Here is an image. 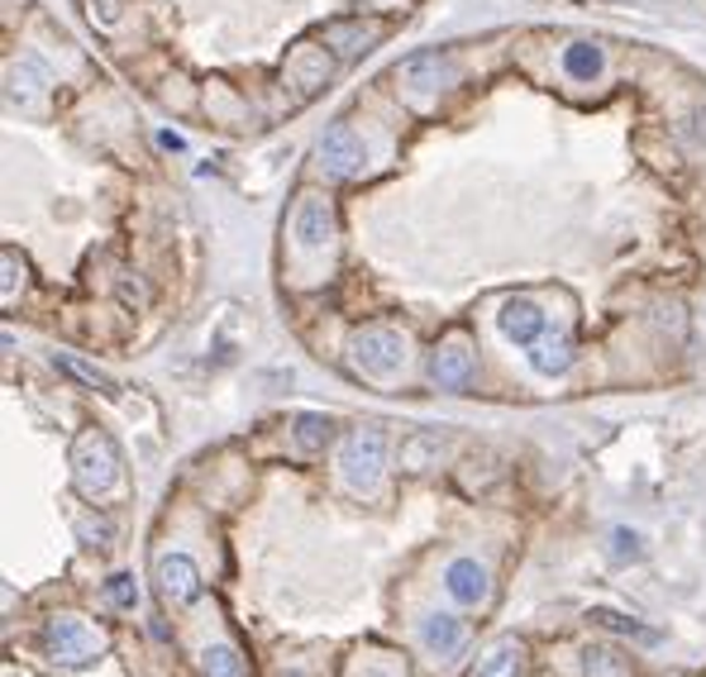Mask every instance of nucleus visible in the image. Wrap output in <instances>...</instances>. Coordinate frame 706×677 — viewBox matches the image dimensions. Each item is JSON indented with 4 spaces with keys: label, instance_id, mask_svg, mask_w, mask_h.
<instances>
[{
    "label": "nucleus",
    "instance_id": "f8f14e48",
    "mask_svg": "<svg viewBox=\"0 0 706 677\" xmlns=\"http://www.w3.org/2000/svg\"><path fill=\"white\" fill-rule=\"evenodd\" d=\"M397 77L415 91H445L453 81V63L445 53H411L406 63L397 67Z\"/></svg>",
    "mask_w": 706,
    "mask_h": 677
},
{
    "label": "nucleus",
    "instance_id": "0eeeda50",
    "mask_svg": "<svg viewBox=\"0 0 706 677\" xmlns=\"http://www.w3.org/2000/svg\"><path fill=\"white\" fill-rule=\"evenodd\" d=\"M153 587H158V597L167 601V606H191V601L201 597V567L196 559H187V553H167V559H158V567H153Z\"/></svg>",
    "mask_w": 706,
    "mask_h": 677
},
{
    "label": "nucleus",
    "instance_id": "5701e85b",
    "mask_svg": "<svg viewBox=\"0 0 706 677\" xmlns=\"http://www.w3.org/2000/svg\"><path fill=\"white\" fill-rule=\"evenodd\" d=\"M111 535H115L111 520H77V539L87 549H111Z\"/></svg>",
    "mask_w": 706,
    "mask_h": 677
},
{
    "label": "nucleus",
    "instance_id": "c756f323",
    "mask_svg": "<svg viewBox=\"0 0 706 677\" xmlns=\"http://www.w3.org/2000/svg\"><path fill=\"white\" fill-rule=\"evenodd\" d=\"M282 677H301V673H282Z\"/></svg>",
    "mask_w": 706,
    "mask_h": 677
},
{
    "label": "nucleus",
    "instance_id": "aec40b11",
    "mask_svg": "<svg viewBox=\"0 0 706 677\" xmlns=\"http://www.w3.org/2000/svg\"><path fill=\"white\" fill-rule=\"evenodd\" d=\"M53 362H57V368H63V372H72V378H77V382H87V386H95V392H105V396H111V392H115V382H111V378H105V372H101V368H91V362H81V358H72V354H57Z\"/></svg>",
    "mask_w": 706,
    "mask_h": 677
},
{
    "label": "nucleus",
    "instance_id": "4be33fe9",
    "mask_svg": "<svg viewBox=\"0 0 706 677\" xmlns=\"http://www.w3.org/2000/svg\"><path fill=\"white\" fill-rule=\"evenodd\" d=\"M0 263H5V282H0V301L10 306V301H15V292L24 286V263H20V253H15V248L0 253Z\"/></svg>",
    "mask_w": 706,
    "mask_h": 677
},
{
    "label": "nucleus",
    "instance_id": "20e7f679",
    "mask_svg": "<svg viewBox=\"0 0 706 677\" xmlns=\"http://www.w3.org/2000/svg\"><path fill=\"white\" fill-rule=\"evenodd\" d=\"M349 368L363 372V378H397L406 368V334L391 330V324H368L349 338Z\"/></svg>",
    "mask_w": 706,
    "mask_h": 677
},
{
    "label": "nucleus",
    "instance_id": "4468645a",
    "mask_svg": "<svg viewBox=\"0 0 706 677\" xmlns=\"http://www.w3.org/2000/svg\"><path fill=\"white\" fill-rule=\"evenodd\" d=\"M292 234H296V244H301V248H325L330 234H334V210H330V201H325V196L301 201Z\"/></svg>",
    "mask_w": 706,
    "mask_h": 677
},
{
    "label": "nucleus",
    "instance_id": "a878e982",
    "mask_svg": "<svg viewBox=\"0 0 706 677\" xmlns=\"http://www.w3.org/2000/svg\"><path fill=\"white\" fill-rule=\"evenodd\" d=\"M612 559L626 563V559H644V539L636 529H612Z\"/></svg>",
    "mask_w": 706,
    "mask_h": 677
},
{
    "label": "nucleus",
    "instance_id": "dca6fc26",
    "mask_svg": "<svg viewBox=\"0 0 706 677\" xmlns=\"http://www.w3.org/2000/svg\"><path fill=\"white\" fill-rule=\"evenodd\" d=\"M292 439H296V449L301 454H325V444L334 439V420L320 416V410H306V416H296Z\"/></svg>",
    "mask_w": 706,
    "mask_h": 677
},
{
    "label": "nucleus",
    "instance_id": "412c9836",
    "mask_svg": "<svg viewBox=\"0 0 706 677\" xmlns=\"http://www.w3.org/2000/svg\"><path fill=\"white\" fill-rule=\"evenodd\" d=\"M582 677H626V668H620V659L612 649L592 644V649H582Z\"/></svg>",
    "mask_w": 706,
    "mask_h": 677
},
{
    "label": "nucleus",
    "instance_id": "9d476101",
    "mask_svg": "<svg viewBox=\"0 0 706 677\" xmlns=\"http://www.w3.org/2000/svg\"><path fill=\"white\" fill-rule=\"evenodd\" d=\"M445 591L459 606H483L487 591H492V577H487V567L477 559H453L445 567Z\"/></svg>",
    "mask_w": 706,
    "mask_h": 677
},
{
    "label": "nucleus",
    "instance_id": "f3484780",
    "mask_svg": "<svg viewBox=\"0 0 706 677\" xmlns=\"http://www.w3.org/2000/svg\"><path fill=\"white\" fill-rule=\"evenodd\" d=\"M588 621H592V625H602V630H612V635L644 639V644H654V639H659V630H650V625H640L636 615H620V611H612V606H592V611H588Z\"/></svg>",
    "mask_w": 706,
    "mask_h": 677
},
{
    "label": "nucleus",
    "instance_id": "7ed1b4c3",
    "mask_svg": "<svg viewBox=\"0 0 706 677\" xmlns=\"http://www.w3.org/2000/svg\"><path fill=\"white\" fill-rule=\"evenodd\" d=\"M43 654L57 668H91L105 654V635L81 621V615H53L43 625Z\"/></svg>",
    "mask_w": 706,
    "mask_h": 677
},
{
    "label": "nucleus",
    "instance_id": "1a4fd4ad",
    "mask_svg": "<svg viewBox=\"0 0 706 677\" xmlns=\"http://www.w3.org/2000/svg\"><path fill=\"white\" fill-rule=\"evenodd\" d=\"M497 324H501V334H506L516 348H530L535 338L549 330V324H544V310L535 306L530 296H511L506 306L497 310Z\"/></svg>",
    "mask_w": 706,
    "mask_h": 677
},
{
    "label": "nucleus",
    "instance_id": "c85d7f7f",
    "mask_svg": "<svg viewBox=\"0 0 706 677\" xmlns=\"http://www.w3.org/2000/svg\"><path fill=\"white\" fill-rule=\"evenodd\" d=\"M158 143H163V149H187L182 135H172V129H167V135H158Z\"/></svg>",
    "mask_w": 706,
    "mask_h": 677
},
{
    "label": "nucleus",
    "instance_id": "423d86ee",
    "mask_svg": "<svg viewBox=\"0 0 706 677\" xmlns=\"http://www.w3.org/2000/svg\"><path fill=\"white\" fill-rule=\"evenodd\" d=\"M320 167H325V173L330 177H358V173H363V158H368V153H363V139H358L354 135V125H344V119H334V125L325 129V135H320Z\"/></svg>",
    "mask_w": 706,
    "mask_h": 677
},
{
    "label": "nucleus",
    "instance_id": "a211bd4d",
    "mask_svg": "<svg viewBox=\"0 0 706 677\" xmlns=\"http://www.w3.org/2000/svg\"><path fill=\"white\" fill-rule=\"evenodd\" d=\"M201 673L206 677H248L244 673V654H239L234 644H224V639L201 649Z\"/></svg>",
    "mask_w": 706,
    "mask_h": 677
},
{
    "label": "nucleus",
    "instance_id": "f03ea898",
    "mask_svg": "<svg viewBox=\"0 0 706 677\" xmlns=\"http://www.w3.org/2000/svg\"><path fill=\"white\" fill-rule=\"evenodd\" d=\"M382 468H387V430L382 425H358L339 444V477L358 497H373L382 487Z\"/></svg>",
    "mask_w": 706,
    "mask_h": 677
},
{
    "label": "nucleus",
    "instance_id": "ddd939ff",
    "mask_svg": "<svg viewBox=\"0 0 706 677\" xmlns=\"http://www.w3.org/2000/svg\"><path fill=\"white\" fill-rule=\"evenodd\" d=\"M525 354H530V368L540 372V378H564L573 368V338L564 330H544Z\"/></svg>",
    "mask_w": 706,
    "mask_h": 677
},
{
    "label": "nucleus",
    "instance_id": "cd10ccee",
    "mask_svg": "<svg viewBox=\"0 0 706 677\" xmlns=\"http://www.w3.org/2000/svg\"><path fill=\"white\" fill-rule=\"evenodd\" d=\"M91 15L101 24H115L119 20V0H91Z\"/></svg>",
    "mask_w": 706,
    "mask_h": 677
},
{
    "label": "nucleus",
    "instance_id": "f257e3e1",
    "mask_svg": "<svg viewBox=\"0 0 706 677\" xmlns=\"http://www.w3.org/2000/svg\"><path fill=\"white\" fill-rule=\"evenodd\" d=\"M72 482H77V491L81 497H91V501H101V497H111V491L119 487V449H115V439L105 430H87V434H77L72 439Z\"/></svg>",
    "mask_w": 706,
    "mask_h": 677
},
{
    "label": "nucleus",
    "instance_id": "9b49d317",
    "mask_svg": "<svg viewBox=\"0 0 706 677\" xmlns=\"http://www.w3.org/2000/svg\"><path fill=\"white\" fill-rule=\"evenodd\" d=\"M421 644L435 659H453L463 644H468V625H463L459 615H449V611H435V615H425L421 621Z\"/></svg>",
    "mask_w": 706,
    "mask_h": 677
},
{
    "label": "nucleus",
    "instance_id": "6e6552de",
    "mask_svg": "<svg viewBox=\"0 0 706 677\" xmlns=\"http://www.w3.org/2000/svg\"><path fill=\"white\" fill-rule=\"evenodd\" d=\"M43 91H48V72L39 58H20V63L5 67V101L15 105V111H24V115L43 111Z\"/></svg>",
    "mask_w": 706,
    "mask_h": 677
},
{
    "label": "nucleus",
    "instance_id": "39448f33",
    "mask_svg": "<svg viewBox=\"0 0 706 677\" xmlns=\"http://www.w3.org/2000/svg\"><path fill=\"white\" fill-rule=\"evenodd\" d=\"M473 372H477V354L468 338H445V344L429 354V382H435L439 392H468Z\"/></svg>",
    "mask_w": 706,
    "mask_h": 677
},
{
    "label": "nucleus",
    "instance_id": "2eb2a0df",
    "mask_svg": "<svg viewBox=\"0 0 706 677\" xmlns=\"http://www.w3.org/2000/svg\"><path fill=\"white\" fill-rule=\"evenodd\" d=\"M473 677H525V644L521 639H497V644L477 659Z\"/></svg>",
    "mask_w": 706,
    "mask_h": 677
},
{
    "label": "nucleus",
    "instance_id": "393cba45",
    "mask_svg": "<svg viewBox=\"0 0 706 677\" xmlns=\"http://www.w3.org/2000/svg\"><path fill=\"white\" fill-rule=\"evenodd\" d=\"M105 591H111V601L119 611H134L139 606V587H134V577H129V573H115L111 583H105Z\"/></svg>",
    "mask_w": 706,
    "mask_h": 677
},
{
    "label": "nucleus",
    "instance_id": "6ab92c4d",
    "mask_svg": "<svg viewBox=\"0 0 706 677\" xmlns=\"http://www.w3.org/2000/svg\"><path fill=\"white\" fill-rule=\"evenodd\" d=\"M602 63L606 58H602V48L596 43H568L564 48V72L568 77H578V81H596L602 77Z\"/></svg>",
    "mask_w": 706,
    "mask_h": 677
},
{
    "label": "nucleus",
    "instance_id": "bb28decb",
    "mask_svg": "<svg viewBox=\"0 0 706 677\" xmlns=\"http://www.w3.org/2000/svg\"><path fill=\"white\" fill-rule=\"evenodd\" d=\"M429 449H439V444H435V439H411V444L401 449V463H406V468H425V454H429Z\"/></svg>",
    "mask_w": 706,
    "mask_h": 677
},
{
    "label": "nucleus",
    "instance_id": "b1692460",
    "mask_svg": "<svg viewBox=\"0 0 706 677\" xmlns=\"http://www.w3.org/2000/svg\"><path fill=\"white\" fill-rule=\"evenodd\" d=\"M354 677H406V668L387 654H368L363 663H354Z\"/></svg>",
    "mask_w": 706,
    "mask_h": 677
}]
</instances>
